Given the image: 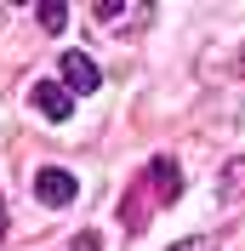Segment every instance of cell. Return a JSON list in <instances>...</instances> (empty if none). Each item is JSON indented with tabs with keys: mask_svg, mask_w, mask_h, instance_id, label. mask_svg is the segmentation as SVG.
I'll return each mask as SVG.
<instances>
[{
	"mask_svg": "<svg viewBox=\"0 0 245 251\" xmlns=\"http://www.w3.org/2000/svg\"><path fill=\"white\" fill-rule=\"evenodd\" d=\"M148 183H154V200H177L183 194V166L166 160V154H154L148 160Z\"/></svg>",
	"mask_w": 245,
	"mask_h": 251,
	"instance_id": "obj_4",
	"label": "cell"
},
{
	"mask_svg": "<svg viewBox=\"0 0 245 251\" xmlns=\"http://www.w3.org/2000/svg\"><path fill=\"white\" fill-rule=\"evenodd\" d=\"M171 251H222V240L217 234H194V240H183V246H171Z\"/></svg>",
	"mask_w": 245,
	"mask_h": 251,
	"instance_id": "obj_7",
	"label": "cell"
},
{
	"mask_svg": "<svg viewBox=\"0 0 245 251\" xmlns=\"http://www.w3.org/2000/svg\"><path fill=\"white\" fill-rule=\"evenodd\" d=\"M63 86H69V92H97V86H103V75H97V63L86 57V51H63Z\"/></svg>",
	"mask_w": 245,
	"mask_h": 251,
	"instance_id": "obj_3",
	"label": "cell"
},
{
	"mask_svg": "<svg viewBox=\"0 0 245 251\" xmlns=\"http://www.w3.org/2000/svg\"><path fill=\"white\" fill-rule=\"evenodd\" d=\"M34 109L46 114V120H69L74 114V92L63 80H34Z\"/></svg>",
	"mask_w": 245,
	"mask_h": 251,
	"instance_id": "obj_2",
	"label": "cell"
},
{
	"mask_svg": "<svg viewBox=\"0 0 245 251\" xmlns=\"http://www.w3.org/2000/svg\"><path fill=\"white\" fill-rule=\"evenodd\" d=\"M34 194L46 205H69L80 194V183H74V172H63V166H46V172H34Z\"/></svg>",
	"mask_w": 245,
	"mask_h": 251,
	"instance_id": "obj_1",
	"label": "cell"
},
{
	"mask_svg": "<svg viewBox=\"0 0 245 251\" xmlns=\"http://www.w3.org/2000/svg\"><path fill=\"white\" fill-rule=\"evenodd\" d=\"M69 251H103V240H97V234H74V240H69Z\"/></svg>",
	"mask_w": 245,
	"mask_h": 251,
	"instance_id": "obj_8",
	"label": "cell"
},
{
	"mask_svg": "<svg viewBox=\"0 0 245 251\" xmlns=\"http://www.w3.org/2000/svg\"><path fill=\"white\" fill-rule=\"evenodd\" d=\"M222 200H245V154L222 166Z\"/></svg>",
	"mask_w": 245,
	"mask_h": 251,
	"instance_id": "obj_5",
	"label": "cell"
},
{
	"mask_svg": "<svg viewBox=\"0 0 245 251\" xmlns=\"http://www.w3.org/2000/svg\"><path fill=\"white\" fill-rule=\"evenodd\" d=\"M40 23H46V34H57L63 23H69V6H57V0H46V6H40Z\"/></svg>",
	"mask_w": 245,
	"mask_h": 251,
	"instance_id": "obj_6",
	"label": "cell"
}]
</instances>
